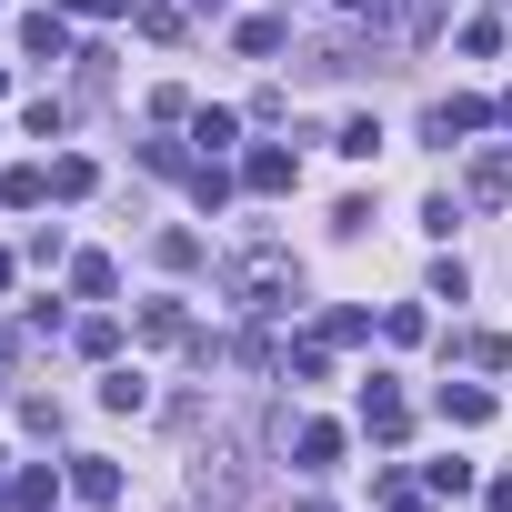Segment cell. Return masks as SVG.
<instances>
[{
  "label": "cell",
  "instance_id": "obj_1",
  "mask_svg": "<svg viewBox=\"0 0 512 512\" xmlns=\"http://www.w3.org/2000/svg\"><path fill=\"white\" fill-rule=\"evenodd\" d=\"M231 292H241L251 312H282V302H292V262H282V251H251V262L231 272Z\"/></svg>",
  "mask_w": 512,
  "mask_h": 512
},
{
  "label": "cell",
  "instance_id": "obj_14",
  "mask_svg": "<svg viewBox=\"0 0 512 512\" xmlns=\"http://www.w3.org/2000/svg\"><path fill=\"white\" fill-rule=\"evenodd\" d=\"M61 11H91V21H101V11H131V0H61Z\"/></svg>",
  "mask_w": 512,
  "mask_h": 512
},
{
  "label": "cell",
  "instance_id": "obj_3",
  "mask_svg": "<svg viewBox=\"0 0 512 512\" xmlns=\"http://www.w3.org/2000/svg\"><path fill=\"white\" fill-rule=\"evenodd\" d=\"M342 462V422H302L292 432V472H332Z\"/></svg>",
  "mask_w": 512,
  "mask_h": 512
},
{
  "label": "cell",
  "instance_id": "obj_2",
  "mask_svg": "<svg viewBox=\"0 0 512 512\" xmlns=\"http://www.w3.org/2000/svg\"><path fill=\"white\" fill-rule=\"evenodd\" d=\"M21 51H31L41 71H51V61H81V51H71V31H61V11H31V21H21Z\"/></svg>",
  "mask_w": 512,
  "mask_h": 512
},
{
  "label": "cell",
  "instance_id": "obj_10",
  "mask_svg": "<svg viewBox=\"0 0 512 512\" xmlns=\"http://www.w3.org/2000/svg\"><path fill=\"white\" fill-rule=\"evenodd\" d=\"M71 282H81V292H91V302H111V282H121V272H111V262H101V251H81V262H71Z\"/></svg>",
  "mask_w": 512,
  "mask_h": 512
},
{
  "label": "cell",
  "instance_id": "obj_11",
  "mask_svg": "<svg viewBox=\"0 0 512 512\" xmlns=\"http://www.w3.org/2000/svg\"><path fill=\"white\" fill-rule=\"evenodd\" d=\"M181 332H191L181 302H151V312H141V342H181Z\"/></svg>",
  "mask_w": 512,
  "mask_h": 512
},
{
  "label": "cell",
  "instance_id": "obj_9",
  "mask_svg": "<svg viewBox=\"0 0 512 512\" xmlns=\"http://www.w3.org/2000/svg\"><path fill=\"white\" fill-rule=\"evenodd\" d=\"M71 492H81V502H111V492H121V472H111V462H91V452H81V462H71Z\"/></svg>",
  "mask_w": 512,
  "mask_h": 512
},
{
  "label": "cell",
  "instance_id": "obj_8",
  "mask_svg": "<svg viewBox=\"0 0 512 512\" xmlns=\"http://www.w3.org/2000/svg\"><path fill=\"white\" fill-rule=\"evenodd\" d=\"M442 422H492V392H472V382H442Z\"/></svg>",
  "mask_w": 512,
  "mask_h": 512
},
{
  "label": "cell",
  "instance_id": "obj_15",
  "mask_svg": "<svg viewBox=\"0 0 512 512\" xmlns=\"http://www.w3.org/2000/svg\"><path fill=\"white\" fill-rule=\"evenodd\" d=\"M0 282H11V262H0Z\"/></svg>",
  "mask_w": 512,
  "mask_h": 512
},
{
  "label": "cell",
  "instance_id": "obj_4",
  "mask_svg": "<svg viewBox=\"0 0 512 512\" xmlns=\"http://www.w3.org/2000/svg\"><path fill=\"white\" fill-rule=\"evenodd\" d=\"M402 422H412V412H402V392H392V382H372V392H362V432H372V442H402Z\"/></svg>",
  "mask_w": 512,
  "mask_h": 512
},
{
  "label": "cell",
  "instance_id": "obj_7",
  "mask_svg": "<svg viewBox=\"0 0 512 512\" xmlns=\"http://www.w3.org/2000/svg\"><path fill=\"white\" fill-rule=\"evenodd\" d=\"M472 201H512V151H482L472 161Z\"/></svg>",
  "mask_w": 512,
  "mask_h": 512
},
{
  "label": "cell",
  "instance_id": "obj_6",
  "mask_svg": "<svg viewBox=\"0 0 512 512\" xmlns=\"http://www.w3.org/2000/svg\"><path fill=\"white\" fill-rule=\"evenodd\" d=\"M422 131H432V141H462V131H482V101H432Z\"/></svg>",
  "mask_w": 512,
  "mask_h": 512
},
{
  "label": "cell",
  "instance_id": "obj_12",
  "mask_svg": "<svg viewBox=\"0 0 512 512\" xmlns=\"http://www.w3.org/2000/svg\"><path fill=\"white\" fill-rule=\"evenodd\" d=\"M101 402H111V412H141V402H151V382H141V372H111V382H101Z\"/></svg>",
  "mask_w": 512,
  "mask_h": 512
},
{
  "label": "cell",
  "instance_id": "obj_13",
  "mask_svg": "<svg viewBox=\"0 0 512 512\" xmlns=\"http://www.w3.org/2000/svg\"><path fill=\"white\" fill-rule=\"evenodd\" d=\"M482 502H492V512H512V472H492V492H482Z\"/></svg>",
  "mask_w": 512,
  "mask_h": 512
},
{
  "label": "cell",
  "instance_id": "obj_5",
  "mask_svg": "<svg viewBox=\"0 0 512 512\" xmlns=\"http://www.w3.org/2000/svg\"><path fill=\"white\" fill-rule=\"evenodd\" d=\"M241 181H251V191H292V181H302V161H292V151H251V161H241Z\"/></svg>",
  "mask_w": 512,
  "mask_h": 512
}]
</instances>
